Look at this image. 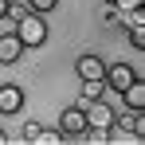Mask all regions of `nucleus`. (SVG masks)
<instances>
[{
    "instance_id": "17",
    "label": "nucleus",
    "mask_w": 145,
    "mask_h": 145,
    "mask_svg": "<svg viewBox=\"0 0 145 145\" xmlns=\"http://www.w3.org/2000/svg\"><path fill=\"white\" fill-rule=\"evenodd\" d=\"M110 4H114V0H110Z\"/></svg>"
},
{
    "instance_id": "8",
    "label": "nucleus",
    "mask_w": 145,
    "mask_h": 145,
    "mask_svg": "<svg viewBox=\"0 0 145 145\" xmlns=\"http://www.w3.org/2000/svg\"><path fill=\"white\" fill-rule=\"evenodd\" d=\"M121 98H125V110H141V106H145V82L133 78V82L121 90Z\"/></svg>"
},
{
    "instance_id": "3",
    "label": "nucleus",
    "mask_w": 145,
    "mask_h": 145,
    "mask_svg": "<svg viewBox=\"0 0 145 145\" xmlns=\"http://www.w3.org/2000/svg\"><path fill=\"white\" fill-rule=\"evenodd\" d=\"M82 114H86V125H102V129H110V125H114V110H110L102 98L86 102V106H82Z\"/></svg>"
},
{
    "instance_id": "9",
    "label": "nucleus",
    "mask_w": 145,
    "mask_h": 145,
    "mask_svg": "<svg viewBox=\"0 0 145 145\" xmlns=\"http://www.w3.org/2000/svg\"><path fill=\"white\" fill-rule=\"evenodd\" d=\"M102 90H106V78H94V82H82V98H78V106H86V102H94V98H102Z\"/></svg>"
},
{
    "instance_id": "1",
    "label": "nucleus",
    "mask_w": 145,
    "mask_h": 145,
    "mask_svg": "<svg viewBox=\"0 0 145 145\" xmlns=\"http://www.w3.org/2000/svg\"><path fill=\"white\" fill-rule=\"evenodd\" d=\"M16 35H20V43L24 47H43L47 43V24H43V16L39 12H20L16 16Z\"/></svg>"
},
{
    "instance_id": "14",
    "label": "nucleus",
    "mask_w": 145,
    "mask_h": 145,
    "mask_svg": "<svg viewBox=\"0 0 145 145\" xmlns=\"http://www.w3.org/2000/svg\"><path fill=\"white\" fill-rule=\"evenodd\" d=\"M55 4H59V0H31V12H39V16H43V12H51Z\"/></svg>"
},
{
    "instance_id": "5",
    "label": "nucleus",
    "mask_w": 145,
    "mask_h": 145,
    "mask_svg": "<svg viewBox=\"0 0 145 145\" xmlns=\"http://www.w3.org/2000/svg\"><path fill=\"white\" fill-rule=\"evenodd\" d=\"M133 78H137V71H133L129 63H114V67H106V82H110L118 94L129 86V82H133Z\"/></svg>"
},
{
    "instance_id": "4",
    "label": "nucleus",
    "mask_w": 145,
    "mask_h": 145,
    "mask_svg": "<svg viewBox=\"0 0 145 145\" xmlns=\"http://www.w3.org/2000/svg\"><path fill=\"white\" fill-rule=\"evenodd\" d=\"M74 71H78V78H82V82H94V78H106V63H102L98 55H78Z\"/></svg>"
},
{
    "instance_id": "2",
    "label": "nucleus",
    "mask_w": 145,
    "mask_h": 145,
    "mask_svg": "<svg viewBox=\"0 0 145 145\" xmlns=\"http://www.w3.org/2000/svg\"><path fill=\"white\" fill-rule=\"evenodd\" d=\"M59 129H63V137H82V133H86V114H82V106H71V110H63V118H59Z\"/></svg>"
},
{
    "instance_id": "11",
    "label": "nucleus",
    "mask_w": 145,
    "mask_h": 145,
    "mask_svg": "<svg viewBox=\"0 0 145 145\" xmlns=\"http://www.w3.org/2000/svg\"><path fill=\"white\" fill-rule=\"evenodd\" d=\"M106 24H110V27H118V24H125V12H118V8L110 4V8H106Z\"/></svg>"
},
{
    "instance_id": "13",
    "label": "nucleus",
    "mask_w": 145,
    "mask_h": 145,
    "mask_svg": "<svg viewBox=\"0 0 145 145\" xmlns=\"http://www.w3.org/2000/svg\"><path fill=\"white\" fill-rule=\"evenodd\" d=\"M129 43H133V51L145 47V27H129Z\"/></svg>"
},
{
    "instance_id": "7",
    "label": "nucleus",
    "mask_w": 145,
    "mask_h": 145,
    "mask_svg": "<svg viewBox=\"0 0 145 145\" xmlns=\"http://www.w3.org/2000/svg\"><path fill=\"white\" fill-rule=\"evenodd\" d=\"M24 55V43H20V35L12 31V35H0V63H16Z\"/></svg>"
},
{
    "instance_id": "6",
    "label": "nucleus",
    "mask_w": 145,
    "mask_h": 145,
    "mask_svg": "<svg viewBox=\"0 0 145 145\" xmlns=\"http://www.w3.org/2000/svg\"><path fill=\"white\" fill-rule=\"evenodd\" d=\"M24 110V90L20 86H0V114H20Z\"/></svg>"
},
{
    "instance_id": "15",
    "label": "nucleus",
    "mask_w": 145,
    "mask_h": 145,
    "mask_svg": "<svg viewBox=\"0 0 145 145\" xmlns=\"http://www.w3.org/2000/svg\"><path fill=\"white\" fill-rule=\"evenodd\" d=\"M8 12H12V4H8V0H0V20H4Z\"/></svg>"
},
{
    "instance_id": "12",
    "label": "nucleus",
    "mask_w": 145,
    "mask_h": 145,
    "mask_svg": "<svg viewBox=\"0 0 145 145\" xmlns=\"http://www.w3.org/2000/svg\"><path fill=\"white\" fill-rule=\"evenodd\" d=\"M114 8L118 12H137V8H145V0H114Z\"/></svg>"
},
{
    "instance_id": "16",
    "label": "nucleus",
    "mask_w": 145,
    "mask_h": 145,
    "mask_svg": "<svg viewBox=\"0 0 145 145\" xmlns=\"http://www.w3.org/2000/svg\"><path fill=\"white\" fill-rule=\"evenodd\" d=\"M4 141H8V133H4V125H0V145H4Z\"/></svg>"
},
{
    "instance_id": "10",
    "label": "nucleus",
    "mask_w": 145,
    "mask_h": 145,
    "mask_svg": "<svg viewBox=\"0 0 145 145\" xmlns=\"http://www.w3.org/2000/svg\"><path fill=\"white\" fill-rule=\"evenodd\" d=\"M59 141H63V129H43L39 125V133H35L31 145H59Z\"/></svg>"
}]
</instances>
